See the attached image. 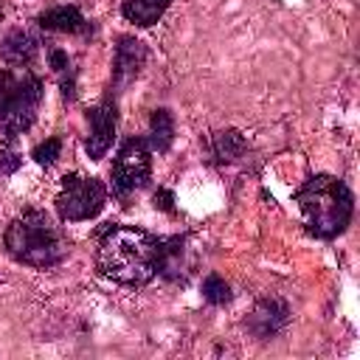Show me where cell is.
<instances>
[{
  "label": "cell",
  "instance_id": "obj_1",
  "mask_svg": "<svg viewBox=\"0 0 360 360\" xmlns=\"http://www.w3.org/2000/svg\"><path fill=\"white\" fill-rule=\"evenodd\" d=\"M160 242L143 228L110 225L98 242V273L124 287H143L158 276Z\"/></svg>",
  "mask_w": 360,
  "mask_h": 360
},
{
  "label": "cell",
  "instance_id": "obj_2",
  "mask_svg": "<svg viewBox=\"0 0 360 360\" xmlns=\"http://www.w3.org/2000/svg\"><path fill=\"white\" fill-rule=\"evenodd\" d=\"M295 202L301 208L307 231L318 239L340 236L354 214V197L349 186L332 174H315L304 180L295 191Z\"/></svg>",
  "mask_w": 360,
  "mask_h": 360
},
{
  "label": "cell",
  "instance_id": "obj_3",
  "mask_svg": "<svg viewBox=\"0 0 360 360\" xmlns=\"http://www.w3.org/2000/svg\"><path fill=\"white\" fill-rule=\"evenodd\" d=\"M3 245L14 262L37 270H48L68 256V242L62 231L39 208H28L14 217L3 233Z\"/></svg>",
  "mask_w": 360,
  "mask_h": 360
},
{
  "label": "cell",
  "instance_id": "obj_4",
  "mask_svg": "<svg viewBox=\"0 0 360 360\" xmlns=\"http://www.w3.org/2000/svg\"><path fill=\"white\" fill-rule=\"evenodd\" d=\"M107 202V188L98 177H87V174H65L56 191V214L65 222H84L98 217V211Z\"/></svg>",
  "mask_w": 360,
  "mask_h": 360
},
{
  "label": "cell",
  "instance_id": "obj_5",
  "mask_svg": "<svg viewBox=\"0 0 360 360\" xmlns=\"http://www.w3.org/2000/svg\"><path fill=\"white\" fill-rule=\"evenodd\" d=\"M152 174V149L143 138H127L112 160V194L129 197L132 191L143 188Z\"/></svg>",
  "mask_w": 360,
  "mask_h": 360
},
{
  "label": "cell",
  "instance_id": "obj_6",
  "mask_svg": "<svg viewBox=\"0 0 360 360\" xmlns=\"http://www.w3.org/2000/svg\"><path fill=\"white\" fill-rule=\"evenodd\" d=\"M42 98V82L34 73H25L17 84L14 98L0 110V132L6 135V141L11 143L17 135L28 132L34 118H37V107Z\"/></svg>",
  "mask_w": 360,
  "mask_h": 360
},
{
  "label": "cell",
  "instance_id": "obj_7",
  "mask_svg": "<svg viewBox=\"0 0 360 360\" xmlns=\"http://www.w3.org/2000/svg\"><path fill=\"white\" fill-rule=\"evenodd\" d=\"M87 141H84V152L90 160H101L107 155V149L112 146L115 138V127H118V115H115V98L107 96L101 104H96L93 110H87Z\"/></svg>",
  "mask_w": 360,
  "mask_h": 360
},
{
  "label": "cell",
  "instance_id": "obj_8",
  "mask_svg": "<svg viewBox=\"0 0 360 360\" xmlns=\"http://www.w3.org/2000/svg\"><path fill=\"white\" fill-rule=\"evenodd\" d=\"M146 62V45L135 37H121L115 45V59H112V87L110 90H121L129 82H135L138 70Z\"/></svg>",
  "mask_w": 360,
  "mask_h": 360
},
{
  "label": "cell",
  "instance_id": "obj_9",
  "mask_svg": "<svg viewBox=\"0 0 360 360\" xmlns=\"http://www.w3.org/2000/svg\"><path fill=\"white\" fill-rule=\"evenodd\" d=\"M287 321H290V309H287L284 301H278V298H262V301L250 309L245 326H248L259 340H267V338L278 335V332L287 326Z\"/></svg>",
  "mask_w": 360,
  "mask_h": 360
},
{
  "label": "cell",
  "instance_id": "obj_10",
  "mask_svg": "<svg viewBox=\"0 0 360 360\" xmlns=\"http://www.w3.org/2000/svg\"><path fill=\"white\" fill-rule=\"evenodd\" d=\"M186 239L183 236H172L160 242V262H158V276L169 278V281H180L188 273V259H186Z\"/></svg>",
  "mask_w": 360,
  "mask_h": 360
},
{
  "label": "cell",
  "instance_id": "obj_11",
  "mask_svg": "<svg viewBox=\"0 0 360 360\" xmlns=\"http://www.w3.org/2000/svg\"><path fill=\"white\" fill-rule=\"evenodd\" d=\"M37 22H39V28L53 31V34H79L87 25L76 6H53V8L42 11L37 17Z\"/></svg>",
  "mask_w": 360,
  "mask_h": 360
},
{
  "label": "cell",
  "instance_id": "obj_12",
  "mask_svg": "<svg viewBox=\"0 0 360 360\" xmlns=\"http://www.w3.org/2000/svg\"><path fill=\"white\" fill-rule=\"evenodd\" d=\"M39 51V39L22 28H14L3 45H0V56L8 62V65H31V59L37 56Z\"/></svg>",
  "mask_w": 360,
  "mask_h": 360
},
{
  "label": "cell",
  "instance_id": "obj_13",
  "mask_svg": "<svg viewBox=\"0 0 360 360\" xmlns=\"http://www.w3.org/2000/svg\"><path fill=\"white\" fill-rule=\"evenodd\" d=\"M245 149H248V143H245L242 132H236V129H222L208 138V158L214 163H233L245 155Z\"/></svg>",
  "mask_w": 360,
  "mask_h": 360
},
{
  "label": "cell",
  "instance_id": "obj_14",
  "mask_svg": "<svg viewBox=\"0 0 360 360\" xmlns=\"http://www.w3.org/2000/svg\"><path fill=\"white\" fill-rule=\"evenodd\" d=\"M172 141H174V118H172V112L166 107L152 110V115H149V138H146L149 149L152 152H169Z\"/></svg>",
  "mask_w": 360,
  "mask_h": 360
},
{
  "label": "cell",
  "instance_id": "obj_15",
  "mask_svg": "<svg viewBox=\"0 0 360 360\" xmlns=\"http://www.w3.org/2000/svg\"><path fill=\"white\" fill-rule=\"evenodd\" d=\"M169 3L172 0H124L121 3V14L129 22L146 28V25H155L163 17V11L169 8Z\"/></svg>",
  "mask_w": 360,
  "mask_h": 360
},
{
  "label": "cell",
  "instance_id": "obj_16",
  "mask_svg": "<svg viewBox=\"0 0 360 360\" xmlns=\"http://www.w3.org/2000/svg\"><path fill=\"white\" fill-rule=\"evenodd\" d=\"M202 298H205L208 304H214V307H222V304L231 301V284H228L222 276L208 273L205 281H202Z\"/></svg>",
  "mask_w": 360,
  "mask_h": 360
},
{
  "label": "cell",
  "instance_id": "obj_17",
  "mask_svg": "<svg viewBox=\"0 0 360 360\" xmlns=\"http://www.w3.org/2000/svg\"><path fill=\"white\" fill-rule=\"evenodd\" d=\"M59 152H62V141L59 138H48V141H42V143H37L31 149V158L39 166H53L56 158H59Z\"/></svg>",
  "mask_w": 360,
  "mask_h": 360
},
{
  "label": "cell",
  "instance_id": "obj_18",
  "mask_svg": "<svg viewBox=\"0 0 360 360\" xmlns=\"http://www.w3.org/2000/svg\"><path fill=\"white\" fill-rule=\"evenodd\" d=\"M17 84H20V79L14 76V73H8V70H0V110L14 98V93H17Z\"/></svg>",
  "mask_w": 360,
  "mask_h": 360
},
{
  "label": "cell",
  "instance_id": "obj_19",
  "mask_svg": "<svg viewBox=\"0 0 360 360\" xmlns=\"http://www.w3.org/2000/svg\"><path fill=\"white\" fill-rule=\"evenodd\" d=\"M20 166H22V158H20L11 146L0 149V174H14Z\"/></svg>",
  "mask_w": 360,
  "mask_h": 360
},
{
  "label": "cell",
  "instance_id": "obj_20",
  "mask_svg": "<svg viewBox=\"0 0 360 360\" xmlns=\"http://www.w3.org/2000/svg\"><path fill=\"white\" fill-rule=\"evenodd\" d=\"M152 205L158 211H166V214H174V194L169 188H158L155 197H152Z\"/></svg>",
  "mask_w": 360,
  "mask_h": 360
},
{
  "label": "cell",
  "instance_id": "obj_21",
  "mask_svg": "<svg viewBox=\"0 0 360 360\" xmlns=\"http://www.w3.org/2000/svg\"><path fill=\"white\" fill-rule=\"evenodd\" d=\"M48 65H51V70H53V73H65V70L70 68V59H68V53H65V51L51 48V51H48Z\"/></svg>",
  "mask_w": 360,
  "mask_h": 360
}]
</instances>
